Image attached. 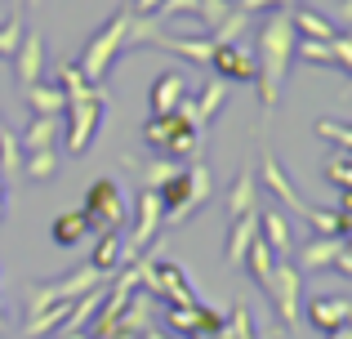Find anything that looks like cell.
<instances>
[{
  "label": "cell",
  "mask_w": 352,
  "mask_h": 339,
  "mask_svg": "<svg viewBox=\"0 0 352 339\" xmlns=\"http://www.w3.org/2000/svg\"><path fill=\"white\" fill-rule=\"evenodd\" d=\"M294 58V27H290V14L272 9V18L263 23L258 32V54H254V89H258V103L263 112L272 116L276 112V98H281V85H285V67Z\"/></svg>",
  "instance_id": "1"
},
{
  "label": "cell",
  "mask_w": 352,
  "mask_h": 339,
  "mask_svg": "<svg viewBox=\"0 0 352 339\" xmlns=\"http://www.w3.org/2000/svg\"><path fill=\"white\" fill-rule=\"evenodd\" d=\"M210 192H214V179H210V170L201 166V161H192V166H179L170 174V179L156 188V197H161V232H170V228H183L192 215H197L201 206L210 201Z\"/></svg>",
  "instance_id": "2"
},
{
  "label": "cell",
  "mask_w": 352,
  "mask_h": 339,
  "mask_svg": "<svg viewBox=\"0 0 352 339\" xmlns=\"http://www.w3.org/2000/svg\"><path fill=\"white\" fill-rule=\"evenodd\" d=\"M143 139L156 148V157H197V143H201V125L192 116V98H183L179 112L170 116H152L143 125Z\"/></svg>",
  "instance_id": "3"
},
{
  "label": "cell",
  "mask_w": 352,
  "mask_h": 339,
  "mask_svg": "<svg viewBox=\"0 0 352 339\" xmlns=\"http://www.w3.org/2000/svg\"><path fill=\"white\" fill-rule=\"evenodd\" d=\"M129 5L125 9H116L112 18H107L103 27H98L94 36H89V45L80 50V63H76V72L89 80V85H98V80L107 76V67L116 63V50H125V32H129Z\"/></svg>",
  "instance_id": "4"
},
{
  "label": "cell",
  "mask_w": 352,
  "mask_h": 339,
  "mask_svg": "<svg viewBox=\"0 0 352 339\" xmlns=\"http://www.w3.org/2000/svg\"><path fill=\"white\" fill-rule=\"evenodd\" d=\"M103 112H107V98L98 85H89L85 94L67 98L63 103V134H67V152L80 157V152L94 143V134L103 130Z\"/></svg>",
  "instance_id": "5"
},
{
  "label": "cell",
  "mask_w": 352,
  "mask_h": 339,
  "mask_svg": "<svg viewBox=\"0 0 352 339\" xmlns=\"http://www.w3.org/2000/svg\"><path fill=\"white\" fill-rule=\"evenodd\" d=\"M263 295L272 299V308H276V317H281L285 335L299 331V322H303V313H299V304H303V272L294 268V263H276L272 277L263 281Z\"/></svg>",
  "instance_id": "6"
},
{
  "label": "cell",
  "mask_w": 352,
  "mask_h": 339,
  "mask_svg": "<svg viewBox=\"0 0 352 339\" xmlns=\"http://www.w3.org/2000/svg\"><path fill=\"white\" fill-rule=\"evenodd\" d=\"M80 215H85L89 232H120V223H125V192L116 188V179H94L89 183Z\"/></svg>",
  "instance_id": "7"
},
{
  "label": "cell",
  "mask_w": 352,
  "mask_h": 339,
  "mask_svg": "<svg viewBox=\"0 0 352 339\" xmlns=\"http://www.w3.org/2000/svg\"><path fill=\"white\" fill-rule=\"evenodd\" d=\"M210 67L219 72V80L223 85H241V80H250L254 85V54L245 50L241 41H232V45H214V58H210Z\"/></svg>",
  "instance_id": "8"
},
{
  "label": "cell",
  "mask_w": 352,
  "mask_h": 339,
  "mask_svg": "<svg viewBox=\"0 0 352 339\" xmlns=\"http://www.w3.org/2000/svg\"><path fill=\"white\" fill-rule=\"evenodd\" d=\"M14 58V76H18V85H36L41 80V67H45V41H41V32H23L18 36V50L9 54Z\"/></svg>",
  "instance_id": "9"
},
{
  "label": "cell",
  "mask_w": 352,
  "mask_h": 339,
  "mask_svg": "<svg viewBox=\"0 0 352 339\" xmlns=\"http://www.w3.org/2000/svg\"><path fill=\"white\" fill-rule=\"evenodd\" d=\"M258 174H263V183H267V188L276 192V201H281V206H290L294 215H303V219H308L312 210H317V206H308V201H303L299 192H294V183H290V174L281 170V161H276V152H263V166H258Z\"/></svg>",
  "instance_id": "10"
},
{
  "label": "cell",
  "mask_w": 352,
  "mask_h": 339,
  "mask_svg": "<svg viewBox=\"0 0 352 339\" xmlns=\"http://www.w3.org/2000/svg\"><path fill=\"white\" fill-rule=\"evenodd\" d=\"M258 237H263V245L272 250V259H276V263L290 259L294 237H290V223H285L281 210H258Z\"/></svg>",
  "instance_id": "11"
},
{
  "label": "cell",
  "mask_w": 352,
  "mask_h": 339,
  "mask_svg": "<svg viewBox=\"0 0 352 339\" xmlns=\"http://www.w3.org/2000/svg\"><path fill=\"white\" fill-rule=\"evenodd\" d=\"M183 98H188V80H183V72H161V76L152 80V116L179 112Z\"/></svg>",
  "instance_id": "12"
},
{
  "label": "cell",
  "mask_w": 352,
  "mask_h": 339,
  "mask_svg": "<svg viewBox=\"0 0 352 339\" xmlns=\"http://www.w3.org/2000/svg\"><path fill=\"white\" fill-rule=\"evenodd\" d=\"M352 317V299H339V295H321V299H308V322L317 326V331H339V326H348Z\"/></svg>",
  "instance_id": "13"
},
{
  "label": "cell",
  "mask_w": 352,
  "mask_h": 339,
  "mask_svg": "<svg viewBox=\"0 0 352 339\" xmlns=\"http://www.w3.org/2000/svg\"><path fill=\"white\" fill-rule=\"evenodd\" d=\"M152 45H161V50H170V54H183L188 63H201V67L214 58V41H210V36H165V32H156Z\"/></svg>",
  "instance_id": "14"
},
{
  "label": "cell",
  "mask_w": 352,
  "mask_h": 339,
  "mask_svg": "<svg viewBox=\"0 0 352 339\" xmlns=\"http://www.w3.org/2000/svg\"><path fill=\"white\" fill-rule=\"evenodd\" d=\"M348 237H312L308 245L299 250V272H330V263H335V254L344 250Z\"/></svg>",
  "instance_id": "15"
},
{
  "label": "cell",
  "mask_w": 352,
  "mask_h": 339,
  "mask_svg": "<svg viewBox=\"0 0 352 339\" xmlns=\"http://www.w3.org/2000/svg\"><path fill=\"white\" fill-rule=\"evenodd\" d=\"M254 237H258V210L232 219V232H228V268H241V259H245V250H250Z\"/></svg>",
  "instance_id": "16"
},
{
  "label": "cell",
  "mask_w": 352,
  "mask_h": 339,
  "mask_svg": "<svg viewBox=\"0 0 352 339\" xmlns=\"http://www.w3.org/2000/svg\"><path fill=\"white\" fill-rule=\"evenodd\" d=\"M63 134V116H32L27 130L18 134V148L27 152H41V148H54V139Z\"/></svg>",
  "instance_id": "17"
},
{
  "label": "cell",
  "mask_w": 352,
  "mask_h": 339,
  "mask_svg": "<svg viewBox=\"0 0 352 339\" xmlns=\"http://www.w3.org/2000/svg\"><path fill=\"white\" fill-rule=\"evenodd\" d=\"M120 263H125V232H98V245H94L89 268H98L103 277H112Z\"/></svg>",
  "instance_id": "18"
},
{
  "label": "cell",
  "mask_w": 352,
  "mask_h": 339,
  "mask_svg": "<svg viewBox=\"0 0 352 339\" xmlns=\"http://www.w3.org/2000/svg\"><path fill=\"white\" fill-rule=\"evenodd\" d=\"M290 27H294V36H299V41H335V36H339L335 27H330L317 9H308V5L290 14Z\"/></svg>",
  "instance_id": "19"
},
{
  "label": "cell",
  "mask_w": 352,
  "mask_h": 339,
  "mask_svg": "<svg viewBox=\"0 0 352 339\" xmlns=\"http://www.w3.org/2000/svg\"><path fill=\"white\" fill-rule=\"evenodd\" d=\"M23 103L32 116H63V94L58 89H50L45 80H36V85L23 89Z\"/></svg>",
  "instance_id": "20"
},
{
  "label": "cell",
  "mask_w": 352,
  "mask_h": 339,
  "mask_svg": "<svg viewBox=\"0 0 352 339\" xmlns=\"http://www.w3.org/2000/svg\"><path fill=\"white\" fill-rule=\"evenodd\" d=\"M254 197H258V179L250 170H241L236 183H232V192H228V219L250 215V210H254Z\"/></svg>",
  "instance_id": "21"
},
{
  "label": "cell",
  "mask_w": 352,
  "mask_h": 339,
  "mask_svg": "<svg viewBox=\"0 0 352 339\" xmlns=\"http://www.w3.org/2000/svg\"><path fill=\"white\" fill-rule=\"evenodd\" d=\"M89 232V223H85V215L80 210H72V215H58L50 223V237H54V245H63V250H72V245H80V237Z\"/></svg>",
  "instance_id": "22"
},
{
  "label": "cell",
  "mask_w": 352,
  "mask_h": 339,
  "mask_svg": "<svg viewBox=\"0 0 352 339\" xmlns=\"http://www.w3.org/2000/svg\"><path fill=\"white\" fill-rule=\"evenodd\" d=\"M223 103H228V85H223V80H210V85H206V94H201V98H192V116H197V125H201V130H206V125L219 116V107H223Z\"/></svg>",
  "instance_id": "23"
},
{
  "label": "cell",
  "mask_w": 352,
  "mask_h": 339,
  "mask_svg": "<svg viewBox=\"0 0 352 339\" xmlns=\"http://www.w3.org/2000/svg\"><path fill=\"white\" fill-rule=\"evenodd\" d=\"M241 268H250V277L263 286L267 277H272V268H276V259H272V250L263 245V237H254L250 241V250H245V259H241Z\"/></svg>",
  "instance_id": "24"
},
{
  "label": "cell",
  "mask_w": 352,
  "mask_h": 339,
  "mask_svg": "<svg viewBox=\"0 0 352 339\" xmlns=\"http://www.w3.org/2000/svg\"><path fill=\"white\" fill-rule=\"evenodd\" d=\"M54 170H58V152H54V148L27 152V161H23V174H27V179L45 183V179H54Z\"/></svg>",
  "instance_id": "25"
},
{
  "label": "cell",
  "mask_w": 352,
  "mask_h": 339,
  "mask_svg": "<svg viewBox=\"0 0 352 339\" xmlns=\"http://www.w3.org/2000/svg\"><path fill=\"white\" fill-rule=\"evenodd\" d=\"M0 174H23V148L9 130H0Z\"/></svg>",
  "instance_id": "26"
},
{
  "label": "cell",
  "mask_w": 352,
  "mask_h": 339,
  "mask_svg": "<svg viewBox=\"0 0 352 339\" xmlns=\"http://www.w3.org/2000/svg\"><path fill=\"white\" fill-rule=\"evenodd\" d=\"M85 89H89V80L76 72V63H63V67H58V94H63V103L76 98V94H85Z\"/></svg>",
  "instance_id": "27"
},
{
  "label": "cell",
  "mask_w": 352,
  "mask_h": 339,
  "mask_svg": "<svg viewBox=\"0 0 352 339\" xmlns=\"http://www.w3.org/2000/svg\"><path fill=\"white\" fill-rule=\"evenodd\" d=\"M294 54L303 63H317V67H330V41H299L294 36Z\"/></svg>",
  "instance_id": "28"
},
{
  "label": "cell",
  "mask_w": 352,
  "mask_h": 339,
  "mask_svg": "<svg viewBox=\"0 0 352 339\" xmlns=\"http://www.w3.org/2000/svg\"><path fill=\"white\" fill-rule=\"evenodd\" d=\"M228 14H232V0H197V18L210 27V32H214Z\"/></svg>",
  "instance_id": "29"
},
{
  "label": "cell",
  "mask_w": 352,
  "mask_h": 339,
  "mask_svg": "<svg viewBox=\"0 0 352 339\" xmlns=\"http://www.w3.org/2000/svg\"><path fill=\"white\" fill-rule=\"evenodd\" d=\"M326 179L335 183L339 192H352V166H348V157H344V152H335V157L326 161Z\"/></svg>",
  "instance_id": "30"
},
{
  "label": "cell",
  "mask_w": 352,
  "mask_h": 339,
  "mask_svg": "<svg viewBox=\"0 0 352 339\" xmlns=\"http://www.w3.org/2000/svg\"><path fill=\"white\" fill-rule=\"evenodd\" d=\"M317 134L330 139V143H339L344 152H352V125H344V121H317Z\"/></svg>",
  "instance_id": "31"
},
{
  "label": "cell",
  "mask_w": 352,
  "mask_h": 339,
  "mask_svg": "<svg viewBox=\"0 0 352 339\" xmlns=\"http://www.w3.org/2000/svg\"><path fill=\"white\" fill-rule=\"evenodd\" d=\"M330 67H344V72H352V36L339 32L335 41H330Z\"/></svg>",
  "instance_id": "32"
},
{
  "label": "cell",
  "mask_w": 352,
  "mask_h": 339,
  "mask_svg": "<svg viewBox=\"0 0 352 339\" xmlns=\"http://www.w3.org/2000/svg\"><path fill=\"white\" fill-rule=\"evenodd\" d=\"M174 170H179V166H170L165 157H161V161H152V166H147V174H143V188H152V192H156V188H161V183L170 179Z\"/></svg>",
  "instance_id": "33"
},
{
  "label": "cell",
  "mask_w": 352,
  "mask_h": 339,
  "mask_svg": "<svg viewBox=\"0 0 352 339\" xmlns=\"http://www.w3.org/2000/svg\"><path fill=\"white\" fill-rule=\"evenodd\" d=\"M179 14H197V0H161L156 18H179Z\"/></svg>",
  "instance_id": "34"
},
{
  "label": "cell",
  "mask_w": 352,
  "mask_h": 339,
  "mask_svg": "<svg viewBox=\"0 0 352 339\" xmlns=\"http://www.w3.org/2000/svg\"><path fill=\"white\" fill-rule=\"evenodd\" d=\"M281 5H290V0H236V9H241V14H250V18L263 14V9H281Z\"/></svg>",
  "instance_id": "35"
},
{
  "label": "cell",
  "mask_w": 352,
  "mask_h": 339,
  "mask_svg": "<svg viewBox=\"0 0 352 339\" xmlns=\"http://www.w3.org/2000/svg\"><path fill=\"white\" fill-rule=\"evenodd\" d=\"M330 272H339V277H352V237L344 241V250L335 254V263H330Z\"/></svg>",
  "instance_id": "36"
},
{
  "label": "cell",
  "mask_w": 352,
  "mask_h": 339,
  "mask_svg": "<svg viewBox=\"0 0 352 339\" xmlns=\"http://www.w3.org/2000/svg\"><path fill=\"white\" fill-rule=\"evenodd\" d=\"M335 210H339V215H348V219H352V192H339V201H335Z\"/></svg>",
  "instance_id": "37"
},
{
  "label": "cell",
  "mask_w": 352,
  "mask_h": 339,
  "mask_svg": "<svg viewBox=\"0 0 352 339\" xmlns=\"http://www.w3.org/2000/svg\"><path fill=\"white\" fill-rule=\"evenodd\" d=\"M339 14H344V23L352 27V0H339Z\"/></svg>",
  "instance_id": "38"
},
{
  "label": "cell",
  "mask_w": 352,
  "mask_h": 339,
  "mask_svg": "<svg viewBox=\"0 0 352 339\" xmlns=\"http://www.w3.org/2000/svg\"><path fill=\"white\" fill-rule=\"evenodd\" d=\"M138 339H170V335H161V331H152V326H147V331L138 335Z\"/></svg>",
  "instance_id": "39"
},
{
  "label": "cell",
  "mask_w": 352,
  "mask_h": 339,
  "mask_svg": "<svg viewBox=\"0 0 352 339\" xmlns=\"http://www.w3.org/2000/svg\"><path fill=\"white\" fill-rule=\"evenodd\" d=\"M326 339H352V335H348V326H339V331H330Z\"/></svg>",
  "instance_id": "40"
},
{
  "label": "cell",
  "mask_w": 352,
  "mask_h": 339,
  "mask_svg": "<svg viewBox=\"0 0 352 339\" xmlns=\"http://www.w3.org/2000/svg\"><path fill=\"white\" fill-rule=\"evenodd\" d=\"M0 219H5V183H0Z\"/></svg>",
  "instance_id": "41"
},
{
  "label": "cell",
  "mask_w": 352,
  "mask_h": 339,
  "mask_svg": "<svg viewBox=\"0 0 352 339\" xmlns=\"http://www.w3.org/2000/svg\"><path fill=\"white\" fill-rule=\"evenodd\" d=\"M58 339H89V335H85V331H76V335H58Z\"/></svg>",
  "instance_id": "42"
},
{
  "label": "cell",
  "mask_w": 352,
  "mask_h": 339,
  "mask_svg": "<svg viewBox=\"0 0 352 339\" xmlns=\"http://www.w3.org/2000/svg\"><path fill=\"white\" fill-rule=\"evenodd\" d=\"M9 5H14V14H18V9H23V5H27V0H9Z\"/></svg>",
  "instance_id": "43"
},
{
  "label": "cell",
  "mask_w": 352,
  "mask_h": 339,
  "mask_svg": "<svg viewBox=\"0 0 352 339\" xmlns=\"http://www.w3.org/2000/svg\"><path fill=\"white\" fill-rule=\"evenodd\" d=\"M348 335H352V317H348Z\"/></svg>",
  "instance_id": "44"
}]
</instances>
